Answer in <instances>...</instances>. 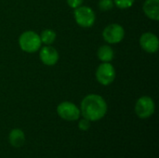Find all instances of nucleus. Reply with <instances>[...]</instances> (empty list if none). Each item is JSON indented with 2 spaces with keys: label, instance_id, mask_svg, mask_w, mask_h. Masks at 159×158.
<instances>
[{
  "label": "nucleus",
  "instance_id": "1",
  "mask_svg": "<svg viewBox=\"0 0 159 158\" xmlns=\"http://www.w3.org/2000/svg\"><path fill=\"white\" fill-rule=\"evenodd\" d=\"M79 109L84 118L90 122H97L106 115L108 106L101 95L89 94L82 100Z\"/></svg>",
  "mask_w": 159,
  "mask_h": 158
},
{
  "label": "nucleus",
  "instance_id": "2",
  "mask_svg": "<svg viewBox=\"0 0 159 158\" xmlns=\"http://www.w3.org/2000/svg\"><path fill=\"white\" fill-rule=\"evenodd\" d=\"M19 46L26 53H35L42 47L40 35L34 31H25L19 37Z\"/></svg>",
  "mask_w": 159,
  "mask_h": 158
},
{
  "label": "nucleus",
  "instance_id": "3",
  "mask_svg": "<svg viewBox=\"0 0 159 158\" xmlns=\"http://www.w3.org/2000/svg\"><path fill=\"white\" fill-rule=\"evenodd\" d=\"M75 20L80 27L89 28L94 25L96 15L93 9L88 6H80L74 9Z\"/></svg>",
  "mask_w": 159,
  "mask_h": 158
},
{
  "label": "nucleus",
  "instance_id": "4",
  "mask_svg": "<svg viewBox=\"0 0 159 158\" xmlns=\"http://www.w3.org/2000/svg\"><path fill=\"white\" fill-rule=\"evenodd\" d=\"M134 111L136 115L141 119H147L151 117L156 111V104L154 100L149 96H143L136 102Z\"/></svg>",
  "mask_w": 159,
  "mask_h": 158
},
{
  "label": "nucleus",
  "instance_id": "5",
  "mask_svg": "<svg viewBox=\"0 0 159 158\" xmlns=\"http://www.w3.org/2000/svg\"><path fill=\"white\" fill-rule=\"evenodd\" d=\"M98 83L102 86L111 85L116 79V69L111 62H102L95 73Z\"/></svg>",
  "mask_w": 159,
  "mask_h": 158
},
{
  "label": "nucleus",
  "instance_id": "6",
  "mask_svg": "<svg viewBox=\"0 0 159 158\" xmlns=\"http://www.w3.org/2000/svg\"><path fill=\"white\" fill-rule=\"evenodd\" d=\"M57 114L61 119L70 122L78 120L81 115L80 109L77 107V105L71 102H61L57 106Z\"/></svg>",
  "mask_w": 159,
  "mask_h": 158
},
{
  "label": "nucleus",
  "instance_id": "7",
  "mask_svg": "<svg viewBox=\"0 0 159 158\" xmlns=\"http://www.w3.org/2000/svg\"><path fill=\"white\" fill-rule=\"evenodd\" d=\"M125 36V30L118 23H110L102 31V37L110 45L120 43Z\"/></svg>",
  "mask_w": 159,
  "mask_h": 158
},
{
  "label": "nucleus",
  "instance_id": "8",
  "mask_svg": "<svg viewBox=\"0 0 159 158\" xmlns=\"http://www.w3.org/2000/svg\"><path fill=\"white\" fill-rule=\"evenodd\" d=\"M140 46L145 52L149 54H155L159 48L158 37L153 33H144L140 37Z\"/></svg>",
  "mask_w": 159,
  "mask_h": 158
},
{
  "label": "nucleus",
  "instance_id": "9",
  "mask_svg": "<svg viewBox=\"0 0 159 158\" xmlns=\"http://www.w3.org/2000/svg\"><path fill=\"white\" fill-rule=\"evenodd\" d=\"M39 51V59L41 62L47 66H53L59 61V53L57 49L50 46H43L40 47Z\"/></svg>",
  "mask_w": 159,
  "mask_h": 158
},
{
  "label": "nucleus",
  "instance_id": "10",
  "mask_svg": "<svg viewBox=\"0 0 159 158\" xmlns=\"http://www.w3.org/2000/svg\"><path fill=\"white\" fill-rule=\"evenodd\" d=\"M143 10L147 18L153 20H159V0H146L143 6Z\"/></svg>",
  "mask_w": 159,
  "mask_h": 158
},
{
  "label": "nucleus",
  "instance_id": "11",
  "mask_svg": "<svg viewBox=\"0 0 159 158\" xmlns=\"http://www.w3.org/2000/svg\"><path fill=\"white\" fill-rule=\"evenodd\" d=\"M8 142L14 148L21 147L25 142V134L20 129H13L8 134Z\"/></svg>",
  "mask_w": 159,
  "mask_h": 158
},
{
  "label": "nucleus",
  "instance_id": "12",
  "mask_svg": "<svg viewBox=\"0 0 159 158\" xmlns=\"http://www.w3.org/2000/svg\"><path fill=\"white\" fill-rule=\"evenodd\" d=\"M97 57L102 62H111L115 57L114 49L111 46L102 45L98 48Z\"/></svg>",
  "mask_w": 159,
  "mask_h": 158
},
{
  "label": "nucleus",
  "instance_id": "13",
  "mask_svg": "<svg viewBox=\"0 0 159 158\" xmlns=\"http://www.w3.org/2000/svg\"><path fill=\"white\" fill-rule=\"evenodd\" d=\"M39 35H40L41 43L44 44L45 46L52 45L55 42L57 36L55 31L52 29H45L44 31H42V33Z\"/></svg>",
  "mask_w": 159,
  "mask_h": 158
},
{
  "label": "nucleus",
  "instance_id": "14",
  "mask_svg": "<svg viewBox=\"0 0 159 158\" xmlns=\"http://www.w3.org/2000/svg\"><path fill=\"white\" fill-rule=\"evenodd\" d=\"M114 6V0H100L98 3V7L102 11H109L113 9Z\"/></svg>",
  "mask_w": 159,
  "mask_h": 158
},
{
  "label": "nucleus",
  "instance_id": "15",
  "mask_svg": "<svg viewBox=\"0 0 159 158\" xmlns=\"http://www.w3.org/2000/svg\"><path fill=\"white\" fill-rule=\"evenodd\" d=\"M135 0H114L115 6L120 9H127L133 6Z\"/></svg>",
  "mask_w": 159,
  "mask_h": 158
},
{
  "label": "nucleus",
  "instance_id": "16",
  "mask_svg": "<svg viewBox=\"0 0 159 158\" xmlns=\"http://www.w3.org/2000/svg\"><path fill=\"white\" fill-rule=\"evenodd\" d=\"M91 127V122L89 120H88L87 118H82L79 120L78 122V129L82 131H87L90 129Z\"/></svg>",
  "mask_w": 159,
  "mask_h": 158
},
{
  "label": "nucleus",
  "instance_id": "17",
  "mask_svg": "<svg viewBox=\"0 0 159 158\" xmlns=\"http://www.w3.org/2000/svg\"><path fill=\"white\" fill-rule=\"evenodd\" d=\"M84 0H66L67 5L71 7V8H76L80 6H82Z\"/></svg>",
  "mask_w": 159,
  "mask_h": 158
}]
</instances>
